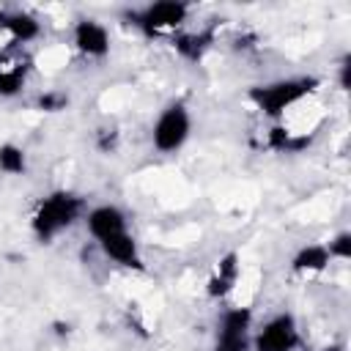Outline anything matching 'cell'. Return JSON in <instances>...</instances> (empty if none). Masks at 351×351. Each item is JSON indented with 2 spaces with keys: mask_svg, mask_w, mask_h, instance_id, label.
<instances>
[{
  "mask_svg": "<svg viewBox=\"0 0 351 351\" xmlns=\"http://www.w3.org/2000/svg\"><path fill=\"white\" fill-rule=\"evenodd\" d=\"M82 211H85L82 197H77L71 192H52L36 208V214H33V230H36V236L41 241H49L60 230L71 228L80 219Z\"/></svg>",
  "mask_w": 351,
  "mask_h": 351,
  "instance_id": "1",
  "label": "cell"
},
{
  "mask_svg": "<svg viewBox=\"0 0 351 351\" xmlns=\"http://www.w3.org/2000/svg\"><path fill=\"white\" fill-rule=\"evenodd\" d=\"M236 280H239V258H236V252H228V255L219 261V266H217V271L211 274V280H208V296H211V299L228 296V293L233 291Z\"/></svg>",
  "mask_w": 351,
  "mask_h": 351,
  "instance_id": "10",
  "label": "cell"
},
{
  "mask_svg": "<svg viewBox=\"0 0 351 351\" xmlns=\"http://www.w3.org/2000/svg\"><path fill=\"white\" fill-rule=\"evenodd\" d=\"M129 19H134L137 27H143L145 33H159L167 27H176L186 19V5L184 3H173V0H162V3H151L143 11L129 14Z\"/></svg>",
  "mask_w": 351,
  "mask_h": 351,
  "instance_id": "4",
  "label": "cell"
},
{
  "mask_svg": "<svg viewBox=\"0 0 351 351\" xmlns=\"http://www.w3.org/2000/svg\"><path fill=\"white\" fill-rule=\"evenodd\" d=\"M296 321L293 315L271 318L255 337V351H291L296 346Z\"/></svg>",
  "mask_w": 351,
  "mask_h": 351,
  "instance_id": "6",
  "label": "cell"
},
{
  "mask_svg": "<svg viewBox=\"0 0 351 351\" xmlns=\"http://www.w3.org/2000/svg\"><path fill=\"white\" fill-rule=\"evenodd\" d=\"M208 44H211V33H208V30H206V33H184V36L176 38V49H178L186 60H200L203 52L208 49Z\"/></svg>",
  "mask_w": 351,
  "mask_h": 351,
  "instance_id": "13",
  "label": "cell"
},
{
  "mask_svg": "<svg viewBox=\"0 0 351 351\" xmlns=\"http://www.w3.org/2000/svg\"><path fill=\"white\" fill-rule=\"evenodd\" d=\"M99 244H101V250H104V255H107L110 261H115V263H121V266H129V269H132V266H134V269L143 266L137 241H134V236H132L129 230L115 233V236H110V239H104V241H99Z\"/></svg>",
  "mask_w": 351,
  "mask_h": 351,
  "instance_id": "9",
  "label": "cell"
},
{
  "mask_svg": "<svg viewBox=\"0 0 351 351\" xmlns=\"http://www.w3.org/2000/svg\"><path fill=\"white\" fill-rule=\"evenodd\" d=\"M329 258H340V261H348L351 258V233H337L332 241H329Z\"/></svg>",
  "mask_w": 351,
  "mask_h": 351,
  "instance_id": "16",
  "label": "cell"
},
{
  "mask_svg": "<svg viewBox=\"0 0 351 351\" xmlns=\"http://www.w3.org/2000/svg\"><path fill=\"white\" fill-rule=\"evenodd\" d=\"M74 44L88 58H104L110 52V33L96 19H82L74 27Z\"/></svg>",
  "mask_w": 351,
  "mask_h": 351,
  "instance_id": "7",
  "label": "cell"
},
{
  "mask_svg": "<svg viewBox=\"0 0 351 351\" xmlns=\"http://www.w3.org/2000/svg\"><path fill=\"white\" fill-rule=\"evenodd\" d=\"M189 129H192V118L186 112L184 104H170L162 110V115L156 118L154 123V132H151V140H154V148L162 151V154H170V151H178L186 137H189Z\"/></svg>",
  "mask_w": 351,
  "mask_h": 351,
  "instance_id": "3",
  "label": "cell"
},
{
  "mask_svg": "<svg viewBox=\"0 0 351 351\" xmlns=\"http://www.w3.org/2000/svg\"><path fill=\"white\" fill-rule=\"evenodd\" d=\"M66 104H69V99H66L63 93H44V96H38V107H41V110H49V112L63 110Z\"/></svg>",
  "mask_w": 351,
  "mask_h": 351,
  "instance_id": "17",
  "label": "cell"
},
{
  "mask_svg": "<svg viewBox=\"0 0 351 351\" xmlns=\"http://www.w3.org/2000/svg\"><path fill=\"white\" fill-rule=\"evenodd\" d=\"M0 27L3 30H8L11 33V38L16 41V44H25V41H30V38H36L38 36V22L30 16V14H25V11H14V14H0Z\"/></svg>",
  "mask_w": 351,
  "mask_h": 351,
  "instance_id": "11",
  "label": "cell"
},
{
  "mask_svg": "<svg viewBox=\"0 0 351 351\" xmlns=\"http://www.w3.org/2000/svg\"><path fill=\"white\" fill-rule=\"evenodd\" d=\"M250 324L252 313L247 307H233L222 315L219 321V337H217V351H247L250 343Z\"/></svg>",
  "mask_w": 351,
  "mask_h": 351,
  "instance_id": "5",
  "label": "cell"
},
{
  "mask_svg": "<svg viewBox=\"0 0 351 351\" xmlns=\"http://www.w3.org/2000/svg\"><path fill=\"white\" fill-rule=\"evenodd\" d=\"M85 225H88V230L96 241H104V239L126 230V217L118 206H96V208L88 211Z\"/></svg>",
  "mask_w": 351,
  "mask_h": 351,
  "instance_id": "8",
  "label": "cell"
},
{
  "mask_svg": "<svg viewBox=\"0 0 351 351\" xmlns=\"http://www.w3.org/2000/svg\"><path fill=\"white\" fill-rule=\"evenodd\" d=\"M313 85H315L313 77H293V80H277V82H269V85H255L250 90V101L263 115L280 118L288 107L302 101L313 90Z\"/></svg>",
  "mask_w": 351,
  "mask_h": 351,
  "instance_id": "2",
  "label": "cell"
},
{
  "mask_svg": "<svg viewBox=\"0 0 351 351\" xmlns=\"http://www.w3.org/2000/svg\"><path fill=\"white\" fill-rule=\"evenodd\" d=\"M25 167H27L25 151L14 143H3L0 145V170L8 176H19V173H25Z\"/></svg>",
  "mask_w": 351,
  "mask_h": 351,
  "instance_id": "14",
  "label": "cell"
},
{
  "mask_svg": "<svg viewBox=\"0 0 351 351\" xmlns=\"http://www.w3.org/2000/svg\"><path fill=\"white\" fill-rule=\"evenodd\" d=\"M329 250L324 244H310V247H302L293 258V269L296 271H324L329 266Z\"/></svg>",
  "mask_w": 351,
  "mask_h": 351,
  "instance_id": "12",
  "label": "cell"
},
{
  "mask_svg": "<svg viewBox=\"0 0 351 351\" xmlns=\"http://www.w3.org/2000/svg\"><path fill=\"white\" fill-rule=\"evenodd\" d=\"M25 85V69H0V96H14Z\"/></svg>",
  "mask_w": 351,
  "mask_h": 351,
  "instance_id": "15",
  "label": "cell"
}]
</instances>
